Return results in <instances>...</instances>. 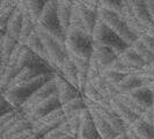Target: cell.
<instances>
[{
	"instance_id": "1",
	"label": "cell",
	"mask_w": 154,
	"mask_h": 139,
	"mask_svg": "<svg viewBox=\"0 0 154 139\" xmlns=\"http://www.w3.org/2000/svg\"><path fill=\"white\" fill-rule=\"evenodd\" d=\"M56 76H57L56 73H48L44 76H41V77L36 78L35 80H32L30 82L9 88L5 93H1V96L5 97L12 104V107L14 109L20 110L34 93L37 89H39L42 86L45 85L46 82L54 79Z\"/></svg>"
},
{
	"instance_id": "2",
	"label": "cell",
	"mask_w": 154,
	"mask_h": 139,
	"mask_svg": "<svg viewBox=\"0 0 154 139\" xmlns=\"http://www.w3.org/2000/svg\"><path fill=\"white\" fill-rule=\"evenodd\" d=\"M37 26L65 46L66 32L63 30L57 16V0H46L45 7L39 17Z\"/></svg>"
},
{
	"instance_id": "3",
	"label": "cell",
	"mask_w": 154,
	"mask_h": 139,
	"mask_svg": "<svg viewBox=\"0 0 154 139\" xmlns=\"http://www.w3.org/2000/svg\"><path fill=\"white\" fill-rule=\"evenodd\" d=\"M65 46L67 52L81 58H91L94 49L93 36L82 30L69 28L66 32Z\"/></svg>"
},
{
	"instance_id": "4",
	"label": "cell",
	"mask_w": 154,
	"mask_h": 139,
	"mask_svg": "<svg viewBox=\"0 0 154 139\" xmlns=\"http://www.w3.org/2000/svg\"><path fill=\"white\" fill-rule=\"evenodd\" d=\"M97 17L101 22H103L114 32H116L129 46H132V44L139 39L138 36L129 28V26L126 24L124 19L119 14L100 7L97 11Z\"/></svg>"
},
{
	"instance_id": "5",
	"label": "cell",
	"mask_w": 154,
	"mask_h": 139,
	"mask_svg": "<svg viewBox=\"0 0 154 139\" xmlns=\"http://www.w3.org/2000/svg\"><path fill=\"white\" fill-rule=\"evenodd\" d=\"M36 31L39 35V37L43 42V45L45 48V51L48 54V57H49V60H50V65L60 76L59 69L63 65V63L65 62V59L69 57L66 46L62 45L57 39H54L52 36H50L45 30L39 28L38 26H36Z\"/></svg>"
},
{
	"instance_id": "6",
	"label": "cell",
	"mask_w": 154,
	"mask_h": 139,
	"mask_svg": "<svg viewBox=\"0 0 154 139\" xmlns=\"http://www.w3.org/2000/svg\"><path fill=\"white\" fill-rule=\"evenodd\" d=\"M93 41L95 44H100V45L108 46L110 49H112L118 56L129 48V45L123 39L111 30L108 26L101 22L100 20L97 21L93 32Z\"/></svg>"
},
{
	"instance_id": "7",
	"label": "cell",
	"mask_w": 154,
	"mask_h": 139,
	"mask_svg": "<svg viewBox=\"0 0 154 139\" xmlns=\"http://www.w3.org/2000/svg\"><path fill=\"white\" fill-rule=\"evenodd\" d=\"M85 101L87 108H93L97 114H100L118 134H122L128 131L129 125L114 111V109L110 106V101H104L102 103H93L89 100H87L86 97Z\"/></svg>"
},
{
	"instance_id": "8",
	"label": "cell",
	"mask_w": 154,
	"mask_h": 139,
	"mask_svg": "<svg viewBox=\"0 0 154 139\" xmlns=\"http://www.w3.org/2000/svg\"><path fill=\"white\" fill-rule=\"evenodd\" d=\"M66 121V116L64 114L62 108L57 109L52 111L51 114L48 116L41 118L38 121H36L35 123H32V132L34 134L38 139L43 138L48 132L52 131L54 129H57Z\"/></svg>"
},
{
	"instance_id": "9",
	"label": "cell",
	"mask_w": 154,
	"mask_h": 139,
	"mask_svg": "<svg viewBox=\"0 0 154 139\" xmlns=\"http://www.w3.org/2000/svg\"><path fill=\"white\" fill-rule=\"evenodd\" d=\"M59 108H62V103L59 101L58 95H54L52 97H50V99L38 103L37 106H35L30 110H28L24 114V118L27 121H29L30 123H35L36 121L45 117L49 114H51L52 111H54V110H57V109Z\"/></svg>"
},
{
	"instance_id": "10",
	"label": "cell",
	"mask_w": 154,
	"mask_h": 139,
	"mask_svg": "<svg viewBox=\"0 0 154 139\" xmlns=\"http://www.w3.org/2000/svg\"><path fill=\"white\" fill-rule=\"evenodd\" d=\"M117 58H118V54H116L112 49L94 43V49H93V54L91 57V65H94L95 67L100 70L101 74L104 70L108 69Z\"/></svg>"
},
{
	"instance_id": "11",
	"label": "cell",
	"mask_w": 154,
	"mask_h": 139,
	"mask_svg": "<svg viewBox=\"0 0 154 139\" xmlns=\"http://www.w3.org/2000/svg\"><path fill=\"white\" fill-rule=\"evenodd\" d=\"M54 95H58V88L56 85L54 79L50 80L49 82H46L44 86H42L39 89H37L36 92L31 95L28 99V101L22 106V108L20 110H22L23 114H26L28 110H30L31 108H34L35 106H37L38 103L43 102V101L48 100L50 97H52Z\"/></svg>"
},
{
	"instance_id": "12",
	"label": "cell",
	"mask_w": 154,
	"mask_h": 139,
	"mask_svg": "<svg viewBox=\"0 0 154 139\" xmlns=\"http://www.w3.org/2000/svg\"><path fill=\"white\" fill-rule=\"evenodd\" d=\"M54 81H56V85L58 88V97H59L62 106L75 100L78 97H84V95L80 93V91L73 85H71L69 82H67L62 76L57 74L54 77Z\"/></svg>"
},
{
	"instance_id": "13",
	"label": "cell",
	"mask_w": 154,
	"mask_h": 139,
	"mask_svg": "<svg viewBox=\"0 0 154 139\" xmlns=\"http://www.w3.org/2000/svg\"><path fill=\"white\" fill-rule=\"evenodd\" d=\"M78 139H102L95 126L94 119L89 109L86 108L81 111V123Z\"/></svg>"
},
{
	"instance_id": "14",
	"label": "cell",
	"mask_w": 154,
	"mask_h": 139,
	"mask_svg": "<svg viewBox=\"0 0 154 139\" xmlns=\"http://www.w3.org/2000/svg\"><path fill=\"white\" fill-rule=\"evenodd\" d=\"M74 2H75V6L78 8L80 19L82 21L85 31L88 35L93 36V32H94V29L96 27V23L99 21L97 12H94V11H91L89 8H87L82 4L81 0H74Z\"/></svg>"
},
{
	"instance_id": "15",
	"label": "cell",
	"mask_w": 154,
	"mask_h": 139,
	"mask_svg": "<svg viewBox=\"0 0 154 139\" xmlns=\"http://www.w3.org/2000/svg\"><path fill=\"white\" fill-rule=\"evenodd\" d=\"M45 4L46 0H22L17 2V6L22 11L23 15H29L31 20L37 24Z\"/></svg>"
},
{
	"instance_id": "16",
	"label": "cell",
	"mask_w": 154,
	"mask_h": 139,
	"mask_svg": "<svg viewBox=\"0 0 154 139\" xmlns=\"http://www.w3.org/2000/svg\"><path fill=\"white\" fill-rule=\"evenodd\" d=\"M131 7L133 14L139 22L151 31L154 28V22L146 7L145 0H131Z\"/></svg>"
},
{
	"instance_id": "17",
	"label": "cell",
	"mask_w": 154,
	"mask_h": 139,
	"mask_svg": "<svg viewBox=\"0 0 154 139\" xmlns=\"http://www.w3.org/2000/svg\"><path fill=\"white\" fill-rule=\"evenodd\" d=\"M118 58L122 60V62L133 71V73H137L138 71H140L141 69H144L147 64L146 62L139 56L136 50L132 48V46H129L125 51H123L122 54L118 56Z\"/></svg>"
},
{
	"instance_id": "18",
	"label": "cell",
	"mask_w": 154,
	"mask_h": 139,
	"mask_svg": "<svg viewBox=\"0 0 154 139\" xmlns=\"http://www.w3.org/2000/svg\"><path fill=\"white\" fill-rule=\"evenodd\" d=\"M73 11L72 0H57V16L63 30L67 32L71 26V16Z\"/></svg>"
},
{
	"instance_id": "19",
	"label": "cell",
	"mask_w": 154,
	"mask_h": 139,
	"mask_svg": "<svg viewBox=\"0 0 154 139\" xmlns=\"http://www.w3.org/2000/svg\"><path fill=\"white\" fill-rule=\"evenodd\" d=\"M17 2L13 0H2L0 2V37L6 35L9 19L17 7Z\"/></svg>"
},
{
	"instance_id": "20",
	"label": "cell",
	"mask_w": 154,
	"mask_h": 139,
	"mask_svg": "<svg viewBox=\"0 0 154 139\" xmlns=\"http://www.w3.org/2000/svg\"><path fill=\"white\" fill-rule=\"evenodd\" d=\"M136 103H138L141 108L151 109L154 104V95L147 86H143L140 88L134 89L133 92L128 94Z\"/></svg>"
},
{
	"instance_id": "21",
	"label": "cell",
	"mask_w": 154,
	"mask_h": 139,
	"mask_svg": "<svg viewBox=\"0 0 154 139\" xmlns=\"http://www.w3.org/2000/svg\"><path fill=\"white\" fill-rule=\"evenodd\" d=\"M88 109H89V111H91V114H92V117H93V119H94L95 126H96V129H97V131H99V134L101 136V138L115 139L116 137L118 136V133L111 128V125H110L100 114H97L93 108H88Z\"/></svg>"
},
{
	"instance_id": "22",
	"label": "cell",
	"mask_w": 154,
	"mask_h": 139,
	"mask_svg": "<svg viewBox=\"0 0 154 139\" xmlns=\"http://www.w3.org/2000/svg\"><path fill=\"white\" fill-rule=\"evenodd\" d=\"M143 86H145L144 80L139 77L137 73H131V74H128L124 77L123 80L119 82V85L116 87V89H117L118 94H129Z\"/></svg>"
},
{
	"instance_id": "23",
	"label": "cell",
	"mask_w": 154,
	"mask_h": 139,
	"mask_svg": "<svg viewBox=\"0 0 154 139\" xmlns=\"http://www.w3.org/2000/svg\"><path fill=\"white\" fill-rule=\"evenodd\" d=\"M110 106H111V108L114 109V111H115L116 114L119 116L129 126L134 123L139 118V116L136 115L133 111H131L125 104H123L117 96H115L114 99L110 100Z\"/></svg>"
},
{
	"instance_id": "24",
	"label": "cell",
	"mask_w": 154,
	"mask_h": 139,
	"mask_svg": "<svg viewBox=\"0 0 154 139\" xmlns=\"http://www.w3.org/2000/svg\"><path fill=\"white\" fill-rule=\"evenodd\" d=\"M23 20H24V15H23L22 11L17 6L15 8V11L13 12L11 19H9V22H8L7 26V32H6L7 35L12 36L13 39H15L17 42H19V39H20Z\"/></svg>"
},
{
	"instance_id": "25",
	"label": "cell",
	"mask_w": 154,
	"mask_h": 139,
	"mask_svg": "<svg viewBox=\"0 0 154 139\" xmlns=\"http://www.w3.org/2000/svg\"><path fill=\"white\" fill-rule=\"evenodd\" d=\"M91 85H93L99 92L100 94L104 97L107 99L108 101H110L111 99H114L115 96L118 95V92L116 89V87H114L112 85H110L109 82L106 81V79L102 77V76H99V77L94 78L93 80L88 81Z\"/></svg>"
},
{
	"instance_id": "26",
	"label": "cell",
	"mask_w": 154,
	"mask_h": 139,
	"mask_svg": "<svg viewBox=\"0 0 154 139\" xmlns=\"http://www.w3.org/2000/svg\"><path fill=\"white\" fill-rule=\"evenodd\" d=\"M60 76H62L67 82L73 85L75 88H78V76H79V70L75 66V64L72 62V59L67 57L65 62L60 66Z\"/></svg>"
},
{
	"instance_id": "27",
	"label": "cell",
	"mask_w": 154,
	"mask_h": 139,
	"mask_svg": "<svg viewBox=\"0 0 154 139\" xmlns=\"http://www.w3.org/2000/svg\"><path fill=\"white\" fill-rule=\"evenodd\" d=\"M26 46L31 50L35 54H37L38 57H41L43 60H45L50 64V60H49V57H48V54L45 51V48L43 45V42L39 37V35L37 34V31H34L30 35V37L28 39V41L26 42Z\"/></svg>"
},
{
	"instance_id": "28",
	"label": "cell",
	"mask_w": 154,
	"mask_h": 139,
	"mask_svg": "<svg viewBox=\"0 0 154 139\" xmlns=\"http://www.w3.org/2000/svg\"><path fill=\"white\" fill-rule=\"evenodd\" d=\"M21 119H24V114L22 110H14L7 115L1 116L0 117V136L5 134L13 125H15Z\"/></svg>"
},
{
	"instance_id": "29",
	"label": "cell",
	"mask_w": 154,
	"mask_h": 139,
	"mask_svg": "<svg viewBox=\"0 0 154 139\" xmlns=\"http://www.w3.org/2000/svg\"><path fill=\"white\" fill-rule=\"evenodd\" d=\"M130 128L141 139H154V126L143 121L141 118H138L134 123L130 125Z\"/></svg>"
},
{
	"instance_id": "30",
	"label": "cell",
	"mask_w": 154,
	"mask_h": 139,
	"mask_svg": "<svg viewBox=\"0 0 154 139\" xmlns=\"http://www.w3.org/2000/svg\"><path fill=\"white\" fill-rule=\"evenodd\" d=\"M31 129H32V123H30L29 121H27V119L24 118V119H21L20 122H17L15 125H13L5 134L0 136V139L12 138V137H14V136H17V134H21V133H24V132L29 131Z\"/></svg>"
},
{
	"instance_id": "31",
	"label": "cell",
	"mask_w": 154,
	"mask_h": 139,
	"mask_svg": "<svg viewBox=\"0 0 154 139\" xmlns=\"http://www.w3.org/2000/svg\"><path fill=\"white\" fill-rule=\"evenodd\" d=\"M36 23L34 22L30 19L29 15H24V20H23L22 29H21V34H20V39H19V43H21L23 45H26V42L30 37V35L36 31Z\"/></svg>"
},
{
	"instance_id": "32",
	"label": "cell",
	"mask_w": 154,
	"mask_h": 139,
	"mask_svg": "<svg viewBox=\"0 0 154 139\" xmlns=\"http://www.w3.org/2000/svg\"><path fill=\"white\" fill-rule=\"evenodd\" d=\"M86 108H87V104H86L85 97H78L75 100L71 101L69 103L62 106L63 111H64V114H65L66 117L71 115V114H73V113L81 111V110H84Z\"/></svg>"
},
{
	"instance_id": "33",
	"label": "cell",
	"mask_w": 154,
	"mask_h": 139,
	"mask_svg": "<svg viewBox=\"0 0 154 139\" xmlns=\"http://www.w3.org/2000/svg\"><path fill=\"white\" fill-rule=\"evenodd\" d=\"M132 48L136 50V52L146 62V64H152L154 62V54L147 49L145 44L140 41V39H138L133 44H132Z\"/></svg>"
},
{
	"instance_id": "34",
	"label": "cell",
	"mask_w": 154,
	"mask_h": 139,
	"mask_svg": "<svg viewBox=\"0 0 154 139\" xmlns=\"http://www.w3.org/2000/svg\"><path fill=\"white\" fill-rule=\"evenodd\" d=\"M117 97L119 99V101H121L123 104H125L128 108L131 110V111H133V113H134L136 115H138L139 117H140L141 114L146 110V109L141 108L138 103H136V102L132 100L128 94H118V95H117Z\"/></svg>"
},
{
	"instance_id": "35",
	"label": "cell",
	"mask_w": 154,
	"mask_h": 139,
	"mask_svg": "<svg viewBox=\"0 0 154 139\" xmlns=\"http://www.w3.org/2000/svg\"><path fill=\"white\" fill-rule=\"evenodd\" d=\"M84 97H86L87 100H89L93 103H102L104 101H108L107 99H104L100 94V92L93 85H91L89 82L86 86L85 92H84Z\"/></svg>"
},
{
	"instance_id": "36",
	"label": "cell",
	"mask_w": 154,
	"mask_h": 139,
	"mask_svg": "<svg viewBox=\"0 0 154 139\" xmlns=\"http://www.w3.org/2000/svg\"><path fill=\"white\" fill-rule=\"evenodd\" d=\"M100 7L121 15L124 7V0H100Z\"/></svg>"
},
{
	"instance_id": "37",
	"label": "cell",
	"mask_w": 154,
	"mask_h": 139,
	"mask_svg": "<svg viewBox=\"0 0 154 139\" xmlns=\"http://www.w3.org/2000/svg\"><path fill=\"white\" fill-rule=\"evenodd\" d=\"M102 77L106 79V81L109 82L110 85H112L114 87H117V86L119 85V82L122 81L124 79L125 76L123 74H121V73H117L115 71H112V70H104L103 72H102V74H101Z\"/></svg>"
},
{
	"instance_id": "38",
	"label": "cell",
	"mask_w": 154,
	"mask_h": 139,
	"mask_svg": "<svg viewBox=\"0 0 154 139\" xmlns=\"http://www.w3.org/2000/svg\"><path fill=\"white\" fill-rule=\"evenodd\" d=\"M69 57L72 59V62L75 64L79 71L88 72V70L91 67V58H81V57H77V56H73L71 54H69Z\"/></svg>"
},
{
	"instance_id": "39",
	"label": "cell",
	"mask_w": 154,
	"mask_h": 139,
	"mask_svg": "<svg viewBox=\"0 0 154 139\" xmlns=\"http://www.w3.org/2000/svg\"><path fill=\"white\" fill-rule=\"evenodd\" d=\"M108 69L112 70V71H115V72H117V73H121V74H123V76H128V74L133 73V71H132L131 69H129V67H128V66H126L119 58H117L115 62L109 66Z\"/></svg>"
},
{
	"instance_id": "40",
	"label": "cell",
	"mask_w": 154,
	"mask_h": 139,
	"mask_svg": "<svg viewBox=\"0 0 154 139\" xmlns=\"http://www.w3.org/2000/svg\"><path fill=\"white\" fill-rule=\"evenodd\" d=\"M14 110H16V109L13 108L12 104H11L5 97L1 96V103H0V117L4 115H7V114L12 113V111H14Z\"/></svg>"
},
{
	"instance_id": "41",
	"label": "cell",
	"mask_w": 154,
	"mask_h": 139,
	"mask_svg": "<svg viewBox=\"0 0 154 139\" xmlns=\"http://www.w3.org/2000/svg\"><path fill=\"white\" fill-rule=\"evenodd\" d=\"M139 39L145 44V46H146L147 49L154 54V37L149 36V35H144V36H140Z\"/></svg>"
},
{
	"instance_id": "42",
	"label": "cell",
	"mask_w": 154,
	"mask_h": 139,
	"mask_svg": "<svg viewBox=\"0 0 154 139\" xmlns=\"http://www.w3.org/2000/svg\"><path fill=\"white\" fill-rule=\"evenodd\" d=\"M64 134H66V133L64 131H62L59 128H57V129H54L52 131L48 132L45 136L41 139H60Z\"/></svg>"
},
{
	"instance_id": "43",
	"label": "cell",
	"mask_w": 154,
	"mask_h": 139,
	"mask_svg": "<svg viewBox=\"0 0 154 139\" xmlns=\"http://www.w3.org/2000/svg\"><path fill=\"white\" fill-rule=\"evenodd\" d=\"M139 118H141L143 121H145V122H147L148 124L153 125V111H152V108L146 109V110L141 114V116H140Z\"/></svg>"
},
{
	"instance_id": "44",
	"label": "cell",
	"mask_w": 154,
	"mask_h": 139,
	"mask_svg": "<svg viewBox=\"0 0 154 139\" xmlns=\"http://www.w3.org/2000/svg\"><path fill=\"white\" fill-rule=\"evenodd\" d=\"M145 4H146V7L149 12V15H151L154 22V0H145Z\"/></svg>"
},
{
	"instance_id": "45",
	"label": "cell",
	"mask_w": 154,
	"mask_h": 139,
	"mask_svg": "<svg viewBox=\"0 0 154 139\" xmlns=\"http://www.w3.org/2000/svg\"><path fill=\"white\" fill-rule=\"evenodd\" d=\"M115 139H129V137H128L126 133H122V134H118Z\"/></svg>"
},
{
	"instance_id": "46",
	"label": "cell",
	"mask_w": 154,
	"mask_h": 139,
	"mask_svg": "<svg viewBox=\"0 0 154 139\" xmlns=\"http://www.w3.org/2000/svg\"><path fill=\"white\" fill-rule=\"evenodd\" d=\"M60 139H78V138L74 137V136H71V134H64Z\"/></svg>"
},
{
	"instance_id": "47",
	"label": "cell",
	"mask_w": 154,
	"mask_h": 139,
	"mask_svg": "<svg viewBox=\"0 0 154 139\" xmlns=\"http://www.w3.org/2000/svg\"><path fill=\"white\" fill-rule=\"evenodd\" d=\"M147 87L151 89V92L153 93V95H154V81H151V82L147 85Z\"/></svg>"
},
{
	"instance_id": "48",
	"label": "cell",
	"mask_w": 154,
	"mask_h": 139,
	"mask_svg": "<svg viewBox=\"0 0 154 139\" xmlns=\"http://www.w3.org/2000/svg\"><path fill=\"white\" fill-rule=\"evenodd\" d=\"M149 65V69H151V72H152V74H153L154 77V62L152 63V64H148Z\"/></svg>"
},
{
	"instance_id": "49",
	"label": "cell",
	"mask_w": 154,
	"mask_h": 139,
	"mask_svg": "<svg viewBox=\"0 0 154 139\" xmlns=\"http://www.w3.org/2000/svg\"><path fill=\"white\" fill-rule=\"evenodd\" d=\"M152 111H153V126H154V104L153 107H152Z\"/></svg>"
}]
</instances>
